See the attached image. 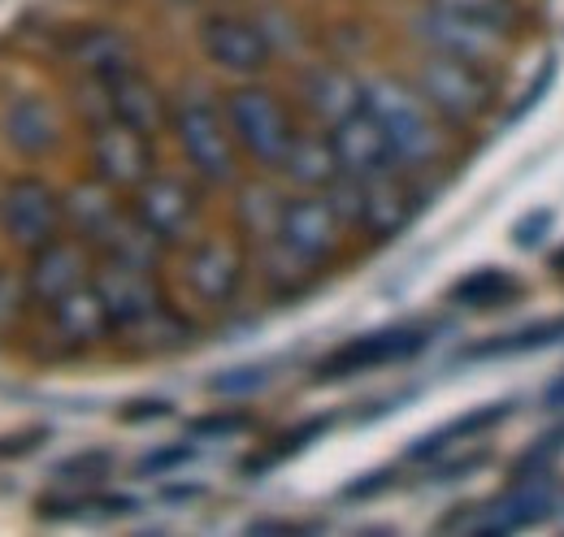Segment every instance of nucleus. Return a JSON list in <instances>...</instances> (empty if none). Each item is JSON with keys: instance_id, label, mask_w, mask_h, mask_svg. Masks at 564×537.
Segmentation results:
<instances>
[{"instance_id": "obj_1", "label": "nucleus", "mask_w": 564, "mask_h": 537, "mask_svg": "<svg viewBox=\"0 0 564 537\" xmlns=\"http://www.w3.org/2000/svg\"><path fill=\"white\" fill-rule=\"evenodd\" d=\"M365 109L387 131L400 165L409 174L413 169H430V165L443 161V152H447V122L430 109V100L413 83L391 78V74L365 78Z\"/></svg>"}, {"instance_id": "obj_2", "label": "nucleus", "mask_w": 564, "mask_h": 537, "mask_svg": "<svg viewBox=\"0 0 564 537\" xmlns=\"http://www.w3.org/2000/svg\"><path fill=\"white\" fill-rule=\"evenodd\" d=\"M413 87L430 100V109L447 127H474L495 105V78L487 74V66L447 57V53H425Z\"/></svg>"}, {"instance_id": "obj_3", "label": "nucleus", "mask_w": 564, "mask_h": 537, "mask_svg": "<svg viewBox=\"0 0 564 537\" xmlns=\"http://www.w3.org/2000/svg\"><path fill=\"white\" fill-rule=\"evenodd\" d=\"M221 109H226V122H230V131H235V143L261 165V169H282V161H286V152H291V143H295V122H291V109L282 105L279 96L270 91V87H257V83H248V87H235L226 100H221Z\"/></svg>"}, {"instance_id": "obj_4", "label": "nucleus", "mask_w": 564, "mask_h": 537, "mask_svg": "<svg viewBox=\"0 0 564 537\" xmlns=\"http://www.w3.org/2000/svg\"><path fill=\"white\" fill-rule=\"evenodd\" d=\"M170 127L178 134V147H183L187 165L205 183H217V187L235 183V174H239V143H235V131H230L221 105H213L205 96H187L174 109Z\"/></svg>"}, {"instance_id": "obj_5", "label": "nucleus", "mask_w": 564, "mask_h": 537, "mask_svg": "<svg viewBox=\"0 0 564 537\" xmlns=\"http://www.w3.org/2000/svg\"><path fill=\"white\" fill-rule=\"evenodd\" d=\"M0 230L26 252L62 239V230H66V196H57L44 178H13L4 187V196H0Z\"/></svg>"}, {"instance_id": "obj_6", "label": "nucleus", "mask_w": 564, "mask_h": 537, "mask_svg": "<svg viewBox=\"0 0 564 537\" xmlns=\"http://www.w3.org/2000/svg\"><path fill=\"white\" fill-rule=\"evenodd\" d=\"M417 35L430 53H447V57H465L478 66H491L508 53L512 44V26L499 22H482L469 13H452V9H434L425 4L417 18Z\"/></svg>"}, {"instance_id": "obj_7", "label": "nucleus", "mask_w": 564, "mask_h": 537, "mask_svg": "<svg viewBox=\"0 0 564 537\" xmlns=\"http://www.w3.org/2000/svg\"><path fill=\"white\" fill-rule=\"evenodd\" d=\"M556 507V481L534 472V476H517L512 490H503L499 498H487L478 507H469L460 520H443V529H465V534H517L534 520H543Z\"/></svg>"}, {"instance_id": "obj_8", "label": "nucleus", "mask_w": 564, "mask_h": 537, "mask_svg": "<svg viewBox=\"0 0 564 537\" xmlns=\"http://www.w3.org/2000/svg\"><path fill=\"white\" fill-rule=\"evenodd\" d=\"M425 342H430V335L422 326H387L373 335H356L317 364V382H344V377H360V373H373L387 364H404Z\"/></svg>"}, {"instance_id": "obj_9", "label": "nucleus", "mask_w": 564, "mask_h": 537, "mask_svg": "<svg viewBox=\"0 0 564 537\" xmlns=\"http://www.w3.org/2000/svg\"><path fill=\"white\" fill-rule=\"evenodd\" d=\"M344 230H348V221H344L339 204L330 200V196H295V200L282 204L274 243H282L286 252H295L308 265L322 268L335 256Z\"/></svg>"}, {"instance_id": "obj_10", "label": "nucleus", "mask_w": 564, "mask_h": 537, "mask_svg": "<svg viewBox=\"0 0 564 537\" xmlns=\"http://www.w3.org/2000/svg\"><path fill=\"white\" fill-rule=\"evenodd\" d=\"M152 134L135 131L118 118H105V122H91V165H96V178L113 191H135L140 183H148L156 169H152Z\"/></svg>"}, {"instance_id": "obj_11", "label": "nucleus", "mask_w": 564, "mask_h": 537, "mask_svg": "<svg viewBox=\"0 0 564 537\" xmlns=\"http://www.w3.org/2000/svg\"><path fill=\"white\" fill-rule=\"evenodd\" d=\"M200 48L213 66L239 78H252L274 62V40L252 18L239 13H209L200 22Z\"/></svg>"}, {"instance_id": "obj_12", "label": "nucleus", "mask_w": 564, "mask_h": 537, "mask_svg": "<svg viewBox=\"0 0 564 537\" xmlns=\"http://www.w3.org/2000/svg\"><path fill=\"white\" fill-rule=\"evenodd\" d=\"M91 286H96V295H100V304H105V313L113 321V335L140 330L143 321H152L165 308V299H161V291L152 282V268L105 261L91 273Z\"/></svg>"}, {"instance_id": "obj_13", "label": "nucleus", "mask_w": 564, "mask_h": 537, "mask_svg": "<svg viewBox=\"0 0 564 537\" xmlns=\"http://www.w3.org/2000/svg\"><path fill=\"white\" fill-rule=\"evenodd\" d=\"M131 196H135L131 208H135V217L143 221V230H148L152 239H161L165 248H170V243H183L187 230L196 226L200 196H196V187H192L187 178L152 174V178L140 183Z\"/></svg>"}, {"instance_id": "obj_14", "label": "nucleus", "mask_w": 564, "mask_h": 537, "mask_svg": "<svg viewBox=\"0 0 564 537\" xmlns=\"http://www.w3.org/2000/svg\"><path fill=\"white\" fill-rule=\"evenodd\" d=\"M330 143H335V156H339V174L356 178V183L382 178L391 169H404L400 156H395V147H391V139H387V131L373 122L369 109H356L352 118L335 122L330 127Z\"/></svg>"}, {"instance_id": "obj_15", "label": "nucleus", "mask_w": 564, "mask_h": 537, "mask_svg": "<svg viewBox=\"0 0 564 537\" xmlns=\"http://www.w3.org/2000/svg\"><path fill=\"white\" fill-rule=\"evenodd\" d=\"M91 248L83 239H53L44 248L31 252V268H26V299H40V304H57L62 295H70L78 286L91 282Z\"/></svg>"}, {"instance_id": "obj_16", "label": "nucleus", "mask_w": 564, "mask_h": 537, "mask_svg": "<svg viewBox=\"0 0 564 537\" xmlns=\"http://www.w3.org/2000/svg\"><path fill=\"white\" fill-rule=\"evenodd\" d=\"M96 87H100V100H105V118H118V122H127L135 131L152 134V139L165 131L170 118H174V109L165 105V96L156 91V83L143 78L140 66L127 69V74H113V78H105Z\"/></svg>"}, {"instance_id": "obj_17", "label": "nucleus", "mask_w": 564, "mask_h": 537, "mask_svg": "<svg viewBox=\"0 0 564 537\" xmlns=\"http://www.w3.org/2000/svg\"><path fill=\"white\" fill-rule=\"evenodd\" d=\"M243 282V252L230 239H205L187 252V286L205 304H230Z\"/></svg>"}, {"instance_id": "obj_18", "label": "nucleus", "mask_w": 564, "mask_h": 537, "mask_svg": "<svg viewBox=\"0 0 564 537\" xmlns=\"http://www.w3.org/2000/svg\"><path fill=\"white\" fill-rule=\"evenodd\" d=\"M304 105L330 131L335 122H344V118H352L356 109H365V83L352 78L344 66H317L304 74Z\"/></svg>"}, {"instance_id": "obj_19", "label": "nucleus", "mask_w": 564, "mask_h": 537, "mask_svg": "<svg viewBox=\"0 0 564 537\" xmlns=\"http://www.w3.org/2000/svg\"><path fill=\"white\" fill-rule=\"evenodd\" d=\"M66 57L83 69L91 83H105L113 74L135 69V44L113 26H87L66 44Z\"/></svg>"}, {"instance_id": "obj_20", "label": "nucleus", "mask_w": 564, "mask_h": 537, "mask_svg": "<svg viewBox=\"0 0 564 537\" xmlns=\"http://www.w3.org/2000/svg\"><path fill=\"white\" fill-rule=\"evenodd\" d=\"M282 174L304 187V191H330L344 174H339V156H335V143L330 131L326 134H295L286 161H282Z\"/></svg>"}, {"instance_id": "obj_21", "label": "nucleus", "mask_w": 564, "mask_h": 537, "mask_svg": "<svg viewBox=\"0 0 564 537\" xmlns=\"http://www.w3.org/2000/svg\"><path fill=\"white\" fill-rule=\"evenodd\" d=\"M48 313H53L57 330L70 347H96L105 335H113V321H109V313H105V304H100L91 282L70 291V295H62Z\"/></svg>"}, {"instance_id": "obj_22", "label": "nucleus", "mask_w": 564, "mask_h": 537, "mask_svg": "<svg viewBox=\"0 0 564 537\" xmlns=\"http://www.w3.org/2000/svg\"><path fill=\"white\" fill-rule=\"evenodd\" d=\"M503 416H512V403H491V407H478V412H469V416H460V420H452V425H443V429L425 434L422 442L409 451V460H434V456L452 451L460 438H478V434H487V429H491V425H499Z\"/></svg>"}, {"instance_id": "obj_23", "label": "nucleus", "mask_w": 564, "mask_h": 537, "mask_svg": "<svg viewBox=\"0 0 564 537\" xmlns=\"http://www.w3.org/2000/svg\"><path fill=\"white\" fill-rule=\"evenodd\" d=\"M4 134L13 147L22 152H44L48 143H57V118L44 100H18L9 109V122H4Z\"/></svg>"}, {"instance_id": "obj_24", "label": "nucleus", "mask_w": 564, "mask_h": 537, "mask_svg": "<svg viewBox=\"0 0 564 537\" xmlns=\"http://www.w3.org/2000/svg\"><path fill=\"white\" fill-rule=\"evenodd\" d=\"M517 295H521V277H512L503 268H478L452 286V299L465 308H503Z\"/></svg>"}, {"instance_id": "obj_25", "label": "nucleus", "mask_w": 564, "mask_h": 537, "mask_svg": "<svg viewBox=\"0 0 564 537\" xmlns=\"http://www.w3.org/2000/svg\"><path fill=\"white\" fill-rule=\"evenodd\" d=\"M564 338V317L561 321H543V326H525L517 335L495 338V342H478L465 351V360H491V355H521V351H539V347H552Z\"/></svg>"}, {"instance_id": "obj_26", "label": "nucleus", "mask_w": 564, "mask_h": 537, "mask_svg": "<svg viewBox=\"0 0 564 537\" xmlns=\"http://www.w3.org/2000/svg\"><path fill=\"white\" fill-rule=\"evenodd\" d=\"M282 204L286 200L274 196L270 187H248V191L239 196V221H243V230H257V234L274 239V234H279Z\"/></svg>"}, {"instance_id": "obj_27", "label": "nucleus", "mask_w": 564, "mask_h": 537, "mask_svg": "<svg viewBox=\"0 0 564 537\" xmlns=\"http://www.w3.org/2000/svg\"><path fill=\"white\" fill-rule=\"evenodd\" d=\"M252 429V416L248 412H213V416H200L187 425V438H200V442H217V438H235Z\"/></svg>"}, {"instance_id": "obj_28", "label": "nucleus", "mask_w": 564, "mask_h": 537, "mask_svg": "<svg viewBox=\"0 0 564 537\" xmlns=\"http://www.w3.org/2000/svg\"><path fill=\"white\" fill-rule=\"evenodd\" d=\"M425 4L452 9V13H469V18H482V22H499V26H512V18H517L512 0H425Z\"/></svg>"}, {"instance_id": "obj_29", "label": "nucleus", "mask_w": 564, "mask_h": 537, "mask_svg": "<svg viewBox=\"0 0 564 537\" xmlns=\"http://www.w3.org/2000/svg\"><path fill=\"white\" fill-rule=\"evenodd\" d=\"M105 472H109V456H83V460L62 464L57 476H62L66 485H74V490H91V485L105 481Z\"/></svg>"}, {"instance_id": "obj_30", "label": "nucleus", "mask_w": 564, "mask_h": 537, "mask_svg": "<svg viewBox=\"0 0 564 537\" xmlns=\"http://www.w3.org/2000/svg\"><path fill=\"white\" fill-rule=\"evenodd\" d=\"M265 382H270V369L248 364V369H239V373H221V377H213L209 391L213 395H248V391H257V386H265Z\"/></svg>"}, {"instance_id": "obj_31", "label": "nucleus", "mask_w": 564, "mask_h": 537, "mask_svg": "<svg viewBox=\"0 0 564 537\" xmlns=\"http://www.w3.org/2000/svg\"><path fill=\"white\" fill-rule=\"evenodd\" d=\"M22 295H26V282L18 286L9 273H0V335L13 326V317H18V304H22Z\"/></svg>"}, {"instance_id": "obj_32", "label": "nucleus", "mask_w": 564, "mask_h": 537, "mask_svg": "<svg viewBox=\"0 0 564 537\" xmlns=\"http://www.w3.org/2000/svg\"><path fill=\"white\" fill-rule=\"evenodd\" d=\"M183 460H192V447H170V451H156V456H148L140 464L143 476H152V472H165L174 469V464H183Z\"/></svg>"}, {"instance_id": "obj_33", "label": "nucleus", "mask_w": 564, "mask_h": 537, "mask_svg": "<svg viewBox=\"0 0 564 537\" xmlns=\"http://www.w3.org/2000/svg\"><path fill=\"white\" fill-rule=\"evenodd\" d=\"M543 407H552V412H564V373L543 391Z\"/></svg>"}, {"instance_id": "obj_34", "label": "nucleus", "mask_w": 564, "mask_h": 537, "mask_svg": "<svg viewBox=\"0 0 564 537\" xmlns=\"http://www.w3.org/2000/svg\"><path fill=\"white\" fill-rule=\"evenodd\" d=\"M556 273H561V277H564V252H561V256H556Z\"/></svg>"}]
</instances>
